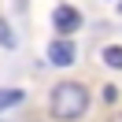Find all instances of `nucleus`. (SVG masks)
Masks as SVG:
<instances>
[{"instance_id": "f257e3e1", "label": "nucleus", "mask_w": 122, "mask_h": 122, "mask_svg": "<svg viewBox=\"0 0 122 122\" xmlns=\"http://www.w3.org/2000/svg\"><path fill=\"white\" fill-rule=\"evenodd\" d=\"M92 107V92L78 78H63L48 92V118L52 122H81Z\"/></svg>"}, {"instance_id": "f03ea898", "label": "nucleus", "mask_w": 122, "mask_h": 122, "mask_svg": "<svg viewBox=\"0 0 122 122\" xmlns=\"http://www.w3.org/2000/svg\"><path fill=\"white\" fill-rule=\"evenodd\" d=\"M45 59H48V67H59V70L74 67V63H78V45H74V37H52L48 48H45Z\"/></svg>"}, {"instance_id": "7ed1b4c3", "label": "nucleus", "mask_w": 122, "mask_h": 122, "mask_svg": "<svg viewBox=\"0 0 122 122\" xmlns=\"http://www.w3.org/2000/svg\"><path fill=\"white\" fill-rule=\"evenodd\" d=\"M81 11L74 8V4H56L52 8V30H56V37H74L78 30H81Z\"/></svg>"}, {"instance_id": "20e7f679", "label": "nucleus", "mask_w": 122, "mask_h": 122, "mask_svg": "<svg viewBox=\"0 0 122 122\" xmlns=\"http://www.w3.org/2000/svg\"><path fill=\"white\" fill-rule=\"evenodd\" d=\"M22 100H26V92H22V89H0V115L11 111V107H19Z\"/></svg>"}, {"instance_id": "39448f33", "label": "nucleus", "mask_w": 122, "mask_h": 122, "mask_svg": "<svg viewBox=\"0 0 122 122\" xmlns=\"http://www.w3.org/2000/svg\"><path fill=\"white\" fill-rule=\"evenodd\" d=\"M100 63H107L111 70H122V45H107L100 52Z\"/></svg>"}, {"instance_id": "423d86ee", "label": "nucleus", "mask_w": 122, "mask_h": 122, "mask_svg": "<svg viewBox=\"0 0 122 122\" xmlns=\"http://www.w3.org/2000/svg\"><path fill=\"white\" fill-rule=\"evenodd\" d=\"M0 48H15V33H11L8 19H0Z\"/></svg>"}, {"instance_id": "0eeeda50", "label": "nucleus", "mask_w": 122, "mask_h": 122, "mask_svg": "<svg viewBox=\"0 0 122 122\" xmlns=\"http://www.w3.org/2000/svg\"><path fill=\"white\" fill-rule=\"evenodd\" d=\"M118 85H104V89H100V100H104V104H118Z\"/></svg>"}, {"instance_id": "6e6552de", "label": "nucleus", "mask_w": 122, "mask_h": 122, "mask_svg": "<svg viewBox=\"0 0 122 122\" xmlns=\"http://www.w3.org/2000/svg\"><path fill=\"white\" fill-rule=\"evenodd\" d=\"M107 122H122V111H115V115H107Z\"/></svg>"}, {"instance_id": "1a4fd4ad", "label": "nucleus", "mask_w": 122, "mask_h": 122, "mask_svg": "<svg viewBox=\"0 0 122 122\" xmlns=\"http://www.w3.org/2000/svg\"><path fill=\"white\" fill-rule=\"evenodd\" d=\"M118 15H122V0H118Z\"/></svg>"}]
</instances>
